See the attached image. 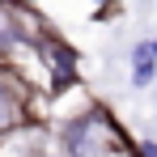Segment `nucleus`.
<instances>
[{"instance_id":"2","label":"nucleus","mask_w":157,"mask_h":157,"mask_svg":"<svg viewBox=\"0 0 157 157\" xmlns=\"http://www.w3.org/2000/svg\"><path fill=\"white\" fill-rule=\"evenodd\" d=\"M21 119V106H17V98H9V89H0V128H13Z\"/></svg>"},{"instance_id":"4","label":"nucleus","mask_w":157,"mask_h":157,"mask_svg":"<svg viewBox=\"0 0 157 157\" xmlns=\"http://www.w3.org/2000/svg\"><path fill=\"white\" fill-rule=\"evenodd\" d=\"M149 47H153V59H157V38H153V43H149Z\"/></svg>"},{"instance_id":"3","label":"nucleus","mask_w":157,"mask_h":157,"mask_svg":"<svg viewBox=\"0 0 157 157\" xmlns=\"http://www.w3.org/2000/svg\"><path fill=\"white\" fill-rule=\"evenodd\" d=\"M140 157H157V144H153V140H144V144H140Z\"/></svg>"},{"instance_id":"1","label":"nucleus","mask_w":157,"mask_h":157,"mask_svg":"<svg viewBox=\"0 0 157 157\" xmlns=\"http://www.w3.org/2000/svg\"><path fill=\"white\" fill-rule=\"evenodd\" d=\"M132 59H136V72H132V85H136V89H144V85H149V81L157 77V68H153V47H149V43H140V47L132 51Z\"/></svg>"}]
</instances>
